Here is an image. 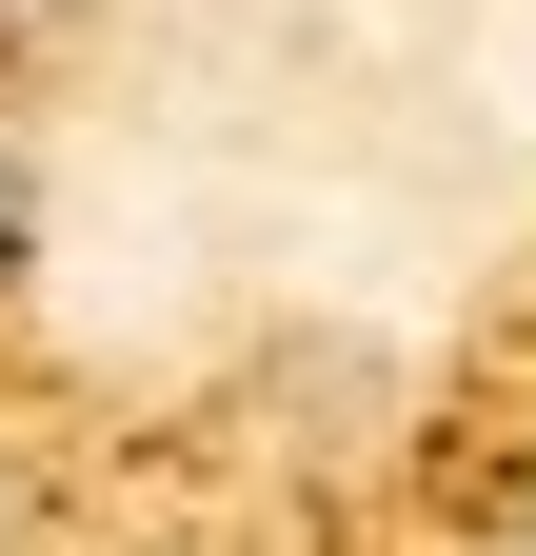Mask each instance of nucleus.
Returning a JSON list of instances; mask_svg holds the SVG:
<instances>
[{
	"label": "nucleus",
	"mask_w": 536,
	"mask_h": 556,
	"mask_svg": "<svg viewBox=\"0 0 536 556\" xmlns=\"http://www.w3.org/2000/svg\"><path fill=\"white\" fill-rule=\"evenodd\" d=\"M21 21H40V0H0V40H21Z\"/></svg>",
	"instance_id": "2"
},
{
	"label": "nucleus",
	"mask_w": 536,
	"mask_h": 556,
	"mask_svg": "<svg viewBox=\"0 0 536 556\" xmlns=\"http://www.w3.org/2000/svg\"><path fill=\"white\" fill-rule=\"evenodd\" d=\"M0 258H21V139H0Z\"/></svg>",
	"instance_id": "1"
}]
</instances>
